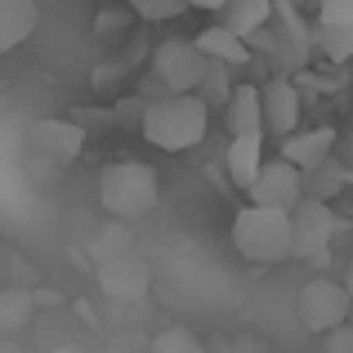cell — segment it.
I'll list each match as a JSON object with an SVG mask.
<instances>
[{
	"label": "cell",
	"mask_w": 353,
	"mask_h": 353,
	"mask_svg": "<svg viewBox=\"0 0 353 353\" xmlns=\"http://www.w3.org/2000/svg\"><path fill=\"white\" fill-rule=\"evenodd\" d=\"M273 14H277V0H228V9L215 14V23L250 45L268 23H273Z\"/></svg>",
	"instance_id": "30bf717a"
},
{
	"label": "cell",
	"mask_w": 353,
	"mask_h": 353,
	"mask_svg": "<svg viewBox=\"0 0 353 353\" xmlns=\"http://www.w3.org/2000/svg\"><path fill=\"white\" fill-rule=\"evenodd\" d=\"M331 148H336V130L322 125V130H300L282 143V157L295 165V170H313V165L331 161Z\"/></svg>",
	"instance_id": "7c38bea8"
},
{
	"label": "cell",
	"mask_w": 353,
	"mask_h": 353,
	"mask_svg": "<svg viewBox=\"0 0 353 353\" xmlns=\"http://www.w3.org/2000/svg\"><path fill=\"white\" fill-rule=\"evenodd\" d=\"M264 130L268 134H277L286 143L291 134H300V112H304V103H300V90H295V81L291 77H268L264 85Z\"/></svg>",
	"instance_id": "ba28073f"
},
{
	"label": "cell",
	"mask_w": 353,
	"mask_h": 353,
	"mask_svg": "<svg viewBox=\"0 0 353 353\" xmlns=\"http://www.w3.org/2000/svg\"><path fill=\"white\" fill-rule=\"evenodd\" d=\"M313 50H322V59H331V63H349L353 59V27L313 23Z\"/></svg>",
	"instance_id": "e0dca14e"
},
{
	"label": "cell",
	"mask_w": 353,
	"mask_h": 353,
	"mask_svg": "<svg viewBox=\"0 0 353 353\" xmlns=\"http://www.w3.org/2000/svg\"><path fill=\"white\" fill-rule=\"evenodd\" d=\"M233 246L250 264H282V259H295V224L286 210L241 206L233 219Z\"/></svg>",
	"instance_id": "7a4b0ae2"
},
{
	"label": "cell",
	"mask_w": 353,
	"mask_h": 353,
	"mask_svg": "<svg viewBox=\"0 0 353 353\" xmlns=\"http://www.w3.org/2000/svg\"><path fill=\"white\" fill-rule=\"evenodd\" d=\"M295 309H300V322L313 336H331V331H340V327L353 322V295L336 277H309V282L300 286Z\"/></svg>",
	"instance_id": "277c9868"
},
{
	"label": "cell",
	"mask_w": 353,
	"mask_h": 353,
	"mask_svg": "<svg viewBox=\"0 0 353 353\" xmlns=\"http://www.w3.org/2000/svg\"><path fill=\"white\" fill-rule=\"evenodd\" d=\"M264 134H255V139H233L228 143V174H233V183L241 192H250L255 188V179L264 174Z\"/></svg>",
	"instance_id": "9a60e30c"
},
{
	"label": "cell",
	"mask_w": 353,
	"mask_h": 353,
	"mask_svg": "<svg viewBox=\"0 0 353 353\" xmlns=\"http://www.w3.org/2000/svg\"><path fill=\"white\" fill-rule=\"evenodd\" d=\"M277 5H304V0H277ZM313 5H318V0H313Z\"/></svg>",
	"instance_id": "4316f807"
},
{
	"label": "cell",
	"mask_w": 353,
	"mask_h": 353,
	"mask_svg": "<svg viewBox=\"0 0 353 353\" xmlns=\"http://www.w3.org/2000/svg\"><path fill=\"white\" fill-rule=\"evenodd\" d=\"M318 23L353 27V0H318Z\"/></svg>",
	"instance_id": "7402d4cb"
},
{
	"label": "cell",
	"mask_w": 353,
	"mask_h": 353,
	"mask_svg": "<svg viewBox=\"0 0 353 353\" xmlns=\"http://www.w3.org/2000/svg\"><path fill=\"white\" fill-rule=\"evenodd\" d=\"M152 353H206V345L197 340L192 327H179V322H174V327H161L152 336Z\"/></svg>",
	"instance_id": "ffe728a7"
},
{
	"label": "cell",
	"mask_w": 353,
	"mask_h": 353,
	"mask_svg": "<svg viewBox=\"0 0 353 353\" xmlns=\"http://www.w3.org/2000/svg\"><path fill=\"white\" fill-rule=\"evenodd\" d=\"M192 9H210V14H219V9H228V0H192Z\"/></svg>",
	"instance_id": "cb8c5ba5"
},
{
	"label": "cell",
	"mask_w": 353,
	"mask_h": 353,
	"mask_svg": "<svg viewBox=\"0 0 353 353\" xmlns=\"http://www.w3.org/2000/svg\"><path fill=\"white\" fill-rule=\"evenodd\" d=\"M291 224H295V259H327V246L336 237V215H331L327 201H313L304 197L300 206L291 210Z\"/></svg>",
	"instance_id": "52a82bcc"
},
{
	"label": "cell",
	"mask_w": 353,
	"mask_h": 353,
	"mask_svg": "<svg viewBox=\"0 0 353 353\" xmlns=\"http://www.w3.org/2000/svg\"><path fill=\"white\" fill-rule=\"evenodd\" d=\"M210 72V59L197 50V41H161L152 50V77L170 94H197Z\"/></svg>",
	"instance_id": "5b68a950"
},
{
	"label": "cell",
	"mask_w": 353,
	"mask_h": 353,
	"mask_svg": "<svg viewBox=\"0 0 353 353\" xmlns=\"http://www.w3.org/2000/svg\"><path fill=\"white\" fill-rule=\"evenodd\" d=\"M224 125L233 139H255L264 134V90L250 85V81H237V94L224 112Z\"/></svg>",
	"instance_id": "8fae6325"
},
{
	"label": "cell",
	"mask_w": 353,
	"mask_h": 353,
	"mask_svg": "<svg viewBox=\"0 0 353 353\" xmlns=\"http://www.w3.org/2000/svg\"><path fill=\"white\" fill-rule=\"evenodd\" d=\"M99 286H103L112 300H143L148 286H152V268L125 250V255H112V259L99 264Z\"/></svg>",
	"instance_id": "9c48e42d"
},
{
	"label": "cell",
	"mask_w": 353,
	"mask_h": 353,
	"mask_svg": "<svg viewBox=\"0 0 353 353\" xmlns=\"http://www.w3.org/2000/svg\"><path fill=\"white\" fill-rule=\"evenodd\" d=\"M345 286H349V295H353V259H349V268H345Z\"/></svg>",
	"instance_id": "d4e9b609"
},
{
	"label": "cell",
	"mask_w": 353,
	"mask_h": 353,
	"mask_svg": "<svg viewBox=\"0 0 353 353\" xmlns=\"http://www.w3.org/2000/svg\"><path fill=\"white\" fill-rule=\"evenodd\" d=\"M50 353H81L77 345H59V349H50Z\"/></svg>",
	"instance_id": "484cf974"
},
{
	"label": "cell",
	"mask_w": 353,
	"mask_h": 353,
	"mask_svg": "<svg viewBox=\"0 0 353 353\" xmlns=\"http://www.w3.org/2000/svg\"><path fill=\"white\" fill-rule=\"evenodd\" d=\"M250 206H264V210H286L291 215L295 206L304 201V170H295L286 157L264 165V174L255 179V188L246 192Z\"/></svg>",
	"instance_id": "8992f818"
},
{
	"label": "cell",
	"mask_w": 353,
	"mask_h": 353,
	"mask_svg": "<svg viewBox=\"0 0 353 353\" xmlns=\"http://www.w3.org/2000/svg\"><path fill=\"white\" fill-rule=\"evenodd\" d=\"M322 353H353V322L331 331V336H322Z\"/></svg>",
	"instance_id": "603a6c76"
},
{
	"label": "cell",
	"mask_w": 353,
	"mask_h": 353,
	"mask_svg": "<svg viewBox=\"0 0 353 353\" xmlns=\"http://www.w3.org/2000/svg\"><path fill=\"white\" fill-rule=\"evenodd\" d=\"M41 23V5L36 0H0V50H18Z\"/></svg>",
	"instance_id": "5bb4252c"
},
{
	"label": "cell",
	"mask_w": 353,
	"mask_h": 353,
	"mask_svg": "<svg viewBox=\"0 0 353 353\" xmlns=\"http://www.w3.org/2000/svg\"><path fill=\"white\" fill-rule=\"evenodd\" d=\"M345 183H353V174L336 161V157H331V161H322V165H313V170H304V197L327 201V206H331V197H336Z\"/></svg>",
	"instance_id": "2e32d148"
},
{
	"label": "cell",
	"mask_w": 353,
	"mask_h": 353,
	"mask_svg": "<svg viewBox=\"0 0 353 353\" xmlns=\"http://www.w3.org/2000/svg\"><path fill=\"white\" fill-rule=\"evenodd\" d=\"M32 313H36V295L32 291H18L14 286V291L0 295V327L5 331H23Z\"/></svg>",
	"instance_id": "d6986e66"
},
{
	"label": "cell",
	"mask_w": 353,
	"mask_h": 353,
	"mask_svg": "<svg viewBox=\"0 0 353 353\" xmlns=\"http://www.w3.org/2000/svg\"><path fill=\"white\" fill-rule=\"evenodd\" d=\"M192 41H197V50L206 54L210 63H224V68H246L250 63V45L241 41V36H233V32H224V27L219 23H210V27H201L197 36H192Z\"/></svg>",
	"instance_id": "4fadbf2b"
},
{
	"label": "cell",
	"mask_w": 353,
	"mask_h": 353,
	"mask_svg": "<svg viewBox=\"0 0 353 353\" xmlns=\"http://www.w3.org/2000/svg\"><path fill=\"white\" fill-rule=\"evenodd\" d=\"M233 94H237L233 68H224V63H210V72H206V81H201L197 99H201L206 108H224V112H228V103H233Z\"/></svg>",
	"instance_id": "ac0fdd59"
},
{
	"label": "cell",
	"mask_w": 353,
	"mask_h": 353,
	"mask_svg": "<svg viewBox=\"0 0 353 353\" xmlns=\"http://www.w3.org/2000/svg\"><path fill=\"white\" fill-rule=\"evenodd\" d=\"M157 170L143 161H117L99 174V206L112 219H143L157 206Z\"/></svg>",
	"instance_id": "3957f363"
},
{
	"label": "cell",
	"mask_w": 353,
	"mask_h": 353,
	"mask_svg": "<svg viewBox=\"0 0 353 353\" xmlns=\"http://www.w3.org/2000/svg\"><path fill=\"white\" fill-rule=\"evenodd\" d=\"M130 9L143 23H165V18H179L183 9H192V0H130Z\"/></svg>",
	"instance_id": "44dd1931"
},
{
	"label": "cell",
	"mask_w": 353,
	"mask_h": 353,
	"mask_svg": "<svg viewBox=\"0 0 353 353\" xmlns=\"http://www.w3.org/2000/svg\"><path fill=\"white\" fill-rule=\"evenodd\" d=\"M210 108L197 94H170L161 103L143 108V139L161 152H188L206 139Z\"/></svg>",
	"instance_id": "6da1fadb"
},
{
	"label": "cell",
	"mask_w": 353,
	"mask_h": 353,
	"mask_svg": "<svg viewBox=\"0 0 353 353\" xmlns=\"http://www.w3.org/2000/svg\"><path fill=\"white\" fill-rule=\"evenodd\" d=\"M349 143H353V134H349Z\"/></svg>",
	"instance_id": "83f0119b"
}]
</instances>
